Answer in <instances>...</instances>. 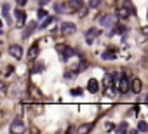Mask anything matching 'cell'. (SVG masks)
Here are the masks:
<instances>
[{
  "mask_svg": "<svg viewBox=\"0 0 148 134\" xmlns=\"http://www.w3.org/2000/svg\"><path fill=\"white\" fill-rule=\"evenodd\" d=\"M117 23V16L115 14H103L99 17V25L104 26V28H113Z\"/></svg>",
  "mask_w": 148,
  "mask_h": 134,
  "instance_id": "1",
  "label": "cell"
},
{
  "mask_svg": "<svg viewBox=\"0 0 148 134\" xmlns=\"http://www.w3.org/2000/svg\"><path fill=\"white\" fill-rule=\"evenodd\" d=\"M75 30H77V26H75V23H70V21H65V23L61 25V33L63 35H73L75 33Z\"/></svg>",
  "mask_w": 148,
  "mask_h": 134,
  "instance_id": "2",
  "label": "cell"
},
{
  "mask_svg": "<svg viewBox=\"0 0 148 134\" xmlns=\"http://www.w3.org/2000/svg\"><path fill=\"white\" fill-rule=\"evenodd\" d=\"M117 87H119V91L120 92H127L129 91V89H131V82L127 80V77H125L124 73H122V77H120V80H119V84H117Z\"/></svg>",
  "mask_w": 148,
  "mask_h": 134,
  "instance_id": "3",
  "label": "cell"
},
{
  "mask_svg": "<svg viewBox=\"0 0 148 134\" xmlns=\"http://www.w3.org/2000/svg\"><path fill=\"white\" fill-rule=\"evenodd\" d=\"M99 35H101V31H99L98 28H89V30L86 31V40H87V44H94V40H96Z\"/></svg>",
  "mask_w": 148,
  "mask_h": 134,
  "instance_id": "4",
  "label": "cell"
},
{
  "mask_svg": "<svg viewBox=\"0 0 148 134\" xmlns=\"http://www.w3.org/2000/svg\"><path fill=\"white\" fill-rule=\"evenodd\" d=\"M58 51L61 52V59H63V61H68V58H72V56L75 54V51H73V49L65 47V46H58Z\"/></svg>",
  "mask_w": 148,
  "mask_h": 134,
  "instance_id": "5",
  "label": "cell"
},
{
  "mask_svg": "<svg viewBox=\"0 0 148 134\" xmlns=\"http://www.w3.org/2000/svg\"><path fill=\"white\" fill-rule=\"evenodd\" d=\"M14 16H16V25H17V28H23L25 26V11L23 9H17V11H14Z\"/></svg>",
  "mask_w": 148,
  "mask_h": 134,
  "instance_id": "6",
  "label": "cell"
},
{
  "mask_svg": "<svg viewBox=\"0 0 148 134\" xmlns=\"http://www.w3.org/2000/svg\"><path fill=\"white\" fill-rule=\"evenodd\" d=\"M11 131L12 132H23L25 131V122L21 119H14L12 124H11Z\"/></svg>",
  "mask_w": 148,
  "mask_h": 134,
  "instance_id": "7",
  "label": "cell"
},
{
  "mask_svg": "<svg viewBox=\"0 0 148 134\" xmlns=\"http://www.w3.org/2000/svg\"><path fill=\"white\" fill-rule=\"evenodd\" d=\"M9 54L14 59H21V58H23V49H21L19 46H14V44H12V46L9 47Z\"/></svg>",
  "mask_w": 148,
  "mask_h": 134,
  "instance_id": "8",
  "label": "cell"
},
{
  "mask_svg": "<svg viewBox=\"0 0 148 134\" xmlns=\"http://www.w3.org/2000/svg\"><path fill=\"white\" fill-rule=\"evenodd\" d=\"M101 58H103L104 61H113V59L117 58V51H113V49H106V51H103Z\"/></svg>",
  "mask_w": 148,
  "mask_h": 134,
  "instance_id": "9",
  "label": "cell"
},
{
  "mask_svg": "<svg viewBox=\"0 0 148 134\" xmlns=\"http://www.w3.org/2000/svg\"><path fill=\"white\" fill-rule=\"evenodd\" d=\"M87 91L92 92V94H96V92L99 91V82H98L96 78H91V80H89V84H87Z\"/></svg>",
  "mask_w": 148,
  "mask_h": 134,
  "instance_id": "10",
  "label": "cell"
},
{
  "mask_svg": "<svg viewBox=\"0 0 148 134\" xmlns=\"http://www.w3.org/2000/svg\"><path fill=\"white\" fill-rule=\"evenodd\" d=\"M141 89H143V82H141L139 78H134V80L131 82V91L136 92V94H139V92H141Z\"/></svg>",
  "mask_w": 148,
  "mask_h": 134,
  "instance_id": "11",
  "label": "cell"
},
{
  "mask_svg": "<svg viewBox=\"0 0 148 134\" xmlns=\"http://www.w3.org/2000/svg\"><path fill=\"white\" fill-rule=\"evenodd\" d=\"M2 17L7 23H11V5L9 4H2Z\"/></svg>",
  "mask_w": 148,
  "mask_h": 134,
  "instance_id": "12",
  "label": "cell"
},
{
  "mask_svg": "<svg viewBox=\"0 0 148 134\" xmlns=\"http://www.w3.org/2000/svg\"><path fill=\"white\" fill-rule=\"evenodd\" d=\"M35 26H37V23H35V21H30V23H28V26L25 28V31H23V37L26 38V37H30L33 31H35Z\"/></svg>",
  "mask_w": 148,
  "mask_h": 134,
  "instance_id": "13",
  "label": "cell"
},
{
  "mask_svg": "<svg viewBox=\"0 0 148 134\" xmlns=\"http://www.w3.org/2000/svg\"><path fill=\"white\" fill-rule=\"evenodd\" d=\"M80 7H82V0H68V9L70 11H75L77 12Z\"/></svg>",
  "mask_w": 148,
  "mask_h": 134,
  "instance_id": "14",
  "label": "cell"
},
{
  "mask_svg": "<svg viewBox=\"0 0 148 134\" xmlns=\"http://www.w3.org/2000/svg\"><path fill=\"white\" fill-rule=\"evenodd\" d=\"M37 54H38V44L35 42L33 46L28 49V59H35V58H37Z\"/></svg>",
  "mask_w": 148,
  "mask_h": 134,
  "instance_id": "15",
  "label": "cell"
},
{
  "mask_svg": "<svg viewBox=\"0 0 148 134\" xmlns=\"http://www.w3.org/2000/svg\"><path fill=\"white\" fill-rule=\"evenodd\" d=\"M66 9H68V4H66V5H65V4H54V11H56L58 14H65Z\"/></svg>",
  "mask_w": 148,
  "mask_h": 134,
  "instance_id": "16",
  "label": "cell"
},
{
  "mask_svg": "<svg viewBox=\"0 0 148 134\" xmlns=\"http://www.w3.org/2000/svg\"><path fill=\"white\" fill-rule=\"evenodd\" d=\"M115 132H119V134L127 132V122H122V124H119V125H117V129H115Z\"/></svg>",
  "mask_w": 148,
  "mask_h": 134,
  "instance_id": "17",
  "label": "cell"
},
{
  "mask_svg": "<svg viewBox=\"0 0 148 134\" xmlns=\"http://www.w3.org/2000/svg\"><path fill=\"white\" fill-rule=\"evenodd\" d=\"M124 7H125V9H127V11H129L131 14H134V12H136V9H134V5L131 4V0H124Z\"/></svg>",
  "mask_w": 148,
  "mask_h": 134,
  "instance_id": "18",
  "label": "cell"
},
{
  "mask_svg": "<svg viewBox=\"0 0 148 134\" xmlns=\"http://www.w3.org/2000/svg\"><path fill=\"white\" fill-rule=\"evenodd\" d=\"M148 131V124L145 122V120H139V124H138V132H146Z\"/></svg>",
  "mask_w": 148,
  "mask_h": 134,
  "instance_id": "19",
  "label": "cell"
},
{
  "mask_svg": "<svg viewBox=\"0 0 148 134\" xmlns=\"http://www.w3.org/2000/svg\"><path fill=\"white\" fill-rule=\"evenodd\" d=\"M37 17H38L40 21H44V19L47 17V11H44V9H38V12H37Z\"/></svg>",
  "mask_w": 148,
  "mask_h": 134,
  "instance_id": "20",
  "label": "cell"
},
{
  "mask_svg": "<svg viewBox=\"0 0 148 134\" xmlns=\"http://www.w3.org/2000/svg\"><path fill=\"white\" fill-rule=\"evenodd\" d=\"M42 70H44V63H35V66H33V73H40Z\"/></svg>",
  "mask_w": 148,
  "mask_h": 134,
  "instance_id": "21",
  "label": "cell"
},
{
  "mask_svg": "<svg viewBox=\"0 0 148 134\" xmlns=\"http://www.w3.org/2000/svg\"><path fill=\"white\" fill-rule=\"evenodd\" d=\"M101 5V0H89V7L91 9H98Z\"/></svg>",
  "mask_w": 148,
  "mask_h": 134,
  "instance_id": "22",
  "label": "cell"
},
{
  "mask_svg": "<svg viewBox=\"0 0 148 134\" xmlns=\"http://www.w3.org/2000/svg\"><path fill=\"white\" fill-rule=\"evenodd\" d=\"M52 21H54V19H52V17H49V16H47V17H46V19H44V21H42V28H47V26H49V25H51V23H52Z\"/></svg>",
  "mask_w": 148,
  "mask_h": 134,
  "instance_id": "23",
  "label": "cell"
},
{
  "mask_svg": "<svg viewBox=\"0 0 148 134\" xmlns=\"http://www.w3.org/2000/svg\"><path fill=\"white\" fill-rule=\"evenodd\" d=\"M104 129H106V131H115L117 125H115L113 122H104Z\"/></svg>",
  "mask_w": 148,
  "mask_h": 134,
  "instance_id": "24",
  "label": "cell"
},
{
  "mask_svg": "<svg viewBox=\"0 0 148 134\" xmlns=\"http://www.w3.org/2000/svg\"><path fill=\"white\" fill-rule=\"evenodd\" d=\"M117 30H113L115 33H127V28H125L124 25H119V26H115Z\"/></svg>",
  "mask_w": 148,
  "mask_h": 134,
  "instance_id": "25",
  "label": "cell"
},
{
  "mask_svg": "<svg viewBox=\"0 0 148 134\" xmlns=\"http://www.w3.org/2000/svg\"><path fill=\"white\" fill-rule=\"evenodd\" d=\"M77 16H80V17H86V16H87V9H86V7H80V9L77 11Z\"/></svg>",
  "mask_w": 148,
  "mask_h": 134,
  "instance_id": "26",
  "label": "cell"
},
{
  "mask_svg": "<svg viewBox=\"0 0 148 134\" xmlns=\"http://www.w3.org/2000/svg\"><path fill=\"white\" fill-rule=\"evenodd\" d=\"M119 16H120V17H127V16H131V12L124 7V9H120V11H119Z\"/></svg>",
  "mask_w": 148,
  "mask_h": 134,
  "instance_id": "27",
  "label": "cell"
},
{
  "mask_svg": "<svg viewBox=\"0 0 148 134\" xmlns=\"http://www.w3.org/2000/svg\"><path fill=\"white\" fill-rule=\"evenodd\" d=\"M89 131H91V125H89V124H86V125L78 127V132H89Z\"/></svg>",
  "mask_w": 148,
  "mask_h": 134,
  "instance_id": "28",
  "label": "cell"
},
{
  "mask_svg": "<svg viewBox=\"0 0 148 134\" xmlns=\"http://www.w3.org/2000/svg\"><path fill=\"white\" fill-rule=\"evenodd\" d=\"M72 94H73V96H78V94H82V89H72Z\"/></svg>",
  "mask_w": 148,
  "mask_h": 134,
  "instance_id": "29",
  "label": "cell"
},
{
  "mask_svg": "<svg viewBox=\"0 0 148 134\" xmlns=\"http://www.w3.org/2000/svg\"><path fill=\"white\" fill-rule=\"evenodd\" d=\"M75 77V73H72V72H66L65 73V78H73Z\"/></svg>",
  "mask_w": 148,
  "mask_h": 134,
  "instance_id": "30",
  "label": "cell"
},
{
  "mask_svg": "<svg viewBox=\"0 0 148 134\" xmlns=\"http://www.w3.org/2000/svg\"><path fill=\"white\" fill-rule=\"evenodd\" d=\"M16 4H17L19 7H23V5L26 4V0H16Z\"/></svg>",
  "mask_w": 148,
  "mask_h": 134,
  "instance_id": "31",
  "label": "cell"
},
{
  "mask_svg": "<svg viewBox=\"0 0 148 134\" xmlns=\"http://www.w3.org/2000/svg\"><path fill=\"white\" fill-rule=\"evenodd\" d=\"M141 31H143L145 35H148V26H145V28H141Z\"/></svg>",
  "mask_w": 148,
  "mask_h": 134,
  "instance_id": "32",
  "label": "cell"
},
{
  "mask_svg": "<svg viewBox=\"0 0 148 134\" xmlns=\"http://www.w3.org/2000/svg\"><path fill=\"white\" fill-rule=\"evenodd\" d=\"M38 2H40V5H46V4L49 2V0H38Z\"/></svg>",
  "mask_w": 148,
  "mask_h": 134,
  "instance_id": "33",
  "label": "cell"
},
{
  "mask_svg": "<svg viewBox=\"0 0 148 134\" xmlns=\"http://www.w3.org/2000/svg\"><path fill=\"white\" fill-rule=\"evenodd\" d=\"M146 16H148V14H146Z\"/></svg>",
  "mask_w": 148,
  "mask_h": 134,
  "instance_id": "34",
  "label": "cell"
}]
</instances>
